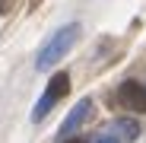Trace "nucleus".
<instances>
[{"label":"nucleus","mask_w":146,"mask_h":143,"mask_svg":"<svg viewBox=\"0 0 146 143\" xmlns=\"http://www.w3.org/2000/svg\"><path fill=\"white\" fill-rule=\"evenodd\" d=\"M80 38V26L76 22H70V26H64V29H57L51 38L44 41V48L38 51V57H35V67L38 70H44V67H54L70 48H73V41Z\"/></svg>","instance_id":"nucleus-1"},{"label":"nucleus","mask_w":146,"mask_h":143,"mask_svg":"<svg viewBox=\"0 0 146 143\" xmlns=\"http://www.w3.org/2000/svg\"><path fill=\"white\" fill-rule=\"evenodd\" d=\"M67 92H70V73H64V70H60V73H54V76H51V83H48L44 95L38 99V105L32 108V121H44V114L51 111V108L64 99Z\"/></svg>","instance_id":"nucleus-2"},{"label":"nucleus","mask_w":146,"mask_h":143,"mask_svg":"<svg viewBox=\"0 0 146 143\" xmlns=\"http://www.w3.org/2000/svg\"><path fill=\"white\" fill-rule=\"evenodd\" d=\"M117 102L124 105L127 111L146 114V86H140L137 80H124L121 89H117Z\"/></svg>","instance_id":"nucleus-3"},{"label":"nucleus","mask_w":146,"mask_h":143,"mask_svg":"<svg viewBox=\"0 0 146 143\" xmlns=\"http://www.w3.org/2000/svg\"><path fill=\"white\" fill-rule=\"evenodd\" d=\"M92 114V102L89 99H83V102H76V105H73V111L67 114V121L60 124V130H57V137H70L73 130H76L83 121H86V118Z\"/></svg>","instance_id":"nucleus-4"},{"label":"nucleus","mask_w":146,"mask_h":143,"mask_svg":"<svg viewBox=\"0 0 146 143\" xmlns=\"http://www.w3.org/2000/svg\"><path fill=\"white\" fill-rule=\"evenodd\" d=\"M117 130H121L124 140H137V137H140V124L133 121V118H121V121H117Z\"/></svg>","instance_id":"nucleus-5"},{"label":"nucleus","mask_w":146,"mask_h":143,"mask_svg":"<svg viewBox=\"0 0 146 143\" xmlns=\"http://www.w3.org/2000/svg\"><path fill=\"white\" fill-rule=\"evenodd\" d=\"M92 143H121V137H117V134H99Z\"/></svg>","instance_id":"nucleus-6"},{"label":"nucleus","mask_w":146,"mask_h":143,"mask_svg":"<svg viewBox=\"0 0 146 143\" xmlns=\"http://www.w3.org/2000/svg\"><path fill=\"white\" fill-rule=\"evenodd\" d=\"M67 143H86V140H80V137H70V140H67Z\"/></svg>","instance_id":"nucleus-7"}]
</instances>
